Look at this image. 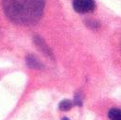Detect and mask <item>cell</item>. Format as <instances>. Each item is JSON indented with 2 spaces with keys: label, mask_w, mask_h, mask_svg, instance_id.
Wrapping results in <instances>:
<instances>
[{
  "label": "cell",
  "mask_w": 121,
  "mask_h": 120,
  "mask_svg": "<svg viewBox=\"0 0 121 120\" xmlns=\"http://www.w3.org/2000/svg\"><path fill=\"white\" fill-rule=\"evenodd\" d=\"M108 116L110 120H121V111L117 108H112L109 111Z\"/></svg>",
  "instance_id": "obj_5"
},
{
  "label": "cell",
  "mask_w": 121,
  "mask_h": 120,
  "mask_svg": "<svg viewBox=\"0 0 121 120\" xmlns=\"http://www.w3.org/2000/svg\"><path fill=\"white\" fill-rule=\"evenodd\" d=\"M7 18L23 26L36 25L42 18L45 0H2Z\"/></svg>",
  "instance_id": "obj_1"
},
{
  "label": "cell",
  "mask_w": 121,
  "mask_h": 120,
  "mask_svg": "<svg viewBox=\"0 0 121 120\" xmlns=\"http://www.w3.org/2000/svg\"><path fill=\"white\" fill-rule=\"evenodd\" d=\"M73 8L78 13L92 12L95 8V0H73Z\"/></svg>",
  "instance_id": "obj_2"
},
{
  "label": "cell",
  "mask_w": 121,
  "mask_h": 120,
  "mask_svg": "<svg viewBox=\"0 0 121 120\" xmlns=\"http://www.w3.org/2000/svg\"><path fill=\"white\" fill-rule=\"evenodd\" d=\"M73 107V102L70 101L69 99H63L60 102L59 104V109L60 111H69L71 108Z\"/></svg>",
  "instance_id": "obj_6"
},
{
  "label": "cell",
  "mask_w": 121,
  "mask_h": 120,
  "mask_svg": "<svg viewBox=\"0 0 121 120\" xmlns=\"http://www.w3.org/2000/svg\"><path fill=\"white\" fill-rule=\"evenodd\" d=\"M86 24H90V26H91V27L92 28H96V27H98V24L96 23V22H95V21H88Z\"/></svg>",
  "instance_id": "obj_8"
},
{
  "label": "cell",
  "mask_w": 121,
  "mask_h": 120,
  "mask_svg": "<svg viewBox=\"0 0 121 120\" xmlns=\"http://www.w3.org/2000/svg\"><path fill=\"white\" fill-rule=\"evenodd\" d=\"M33 42H34L36 47H37L43 55H45L47 58L53 59V53H52L51 49L49 48V46L46 44L45 41H44L42 37H40V36H34Z\"/></svg>",
  "instance_id": "obj_3"
},
{
  "label": "cell",
  "mask_w": 121,
  "mask_h": 120,
  "mask_svg": "<svg viewBox=\"0 0 121 120\" xmlns=\"http://www.w3.org/2000/svg\"><path fill=\"white\" fill-rule=\"evenodd\" d=\"M73 104L77 105V106H82L83 104V97H82V94L80 93H77L74 96V102Z\"/></svg>",
  "instance_id": "obj_7"
},
{
  "label": "cell",
  "mask_w": 121,
  "mask_h": 120,
  "mask_svg": "<svg viewBox=\"0 0 121 120\" xmlns=\"http://www.w3.org/2000/svg\"><path fill=\"white\" fill-rule=\"evenodd\" d=\"M26 65L31 68V69H35V70H40L42 68H43V64L41 60H39V59L32 54H29L26 57Z\"/></svg>",
  "instance_id": "obj_4"
},
{
  "label": "cell",
  "mask_w": 121,
  "mask_h": 120,
  "mask_svg": "<svg viewBox=\"0 0 121 120\" xmlns=\"http://www.w3.org/2000/svg\"><path fill=\"white\" fill-rule=\"evenodd\" d=\"M61 120H70V119H68V118H67V117H63V118H62V119H61Z\"/></svg>",
  "instance_id": "obj_9"
}]
</instances>
